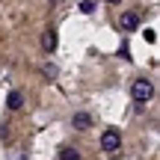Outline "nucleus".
<instances>
[{"mask_svg": "<svg viewBox=\"0 0 160 160\" xmlns=\"http://www.w3.org/2000/svg\"><path fill=\"white\" fill-rule=\"evenodd\" d=\"M131 95H133V101H139V104L151 101V95H154V83L145 80V77H137L131 83Z\"/></svg>", "mask_w": 160, "mask_h": 160, "instance_id": "1", "label": "nucleus"}, {"mask_svg": "<svg viewBox=\"0 0 160 160\" xmlns=\"http://www.w3.org/2000/svg\"><path fill=\"white\" fill-rule=\"evenodd\" d=\"M101 148H104V151H110V154L122 148V133L116 131V128H107V131L101 133Z\"/></svg>", "mask_w": 160, "mask_h": 160, "instance_id": "2", "label": "nucleus"}, {"mask_svg": "<svg viewBox=\"0 0 160 160\" xmlns=\"http://www.w3.org/2000/svg\"><path fill=\"white\" fill-rule=\"evenodd\" d=\"M122 30H125V33H133V30L139 27V15L137 12H122Z\"/></svg>", "mask_w": 160, "mask_h": 160, "instance_id": "3", "label": "nucleus"}, {"mask_svg": "<svg viewBox=\"0 0 160 160\" xmlns=\"http://www.w3.org/2000/svg\"><path fill=\"white\" fill-rule=\"evenodd\" d=\"M42 48H45L48 53L57 51V30H45V36H42Z\"/></svg>", "mask_w": 160, "mask_h": 160, "instance_id": "4", "label": "nucleus"}, {"mask_svg": "<svg viewBox=\"0 0 160 160\" xmlns=\"http://www.w3.org/2000/svg\"><path fill=\"white\" fill-rule=\"evenodd\" d=\"M6 107H9V110H21V107H24V92L12 89L9 98H6Z\"/></svg>", "mask_w": 160, "mask_h": 160, "instance_id": "5", "label": "nucleus"}, {"mask_svg": "<svg viewBox=\"0 0 160 160\" xmlns=\"http://www.w3.org/2000/svg\"><path fill=\"white\" fill-rule=\"evenodd\" d=\"M71 125H74L77 131H86V128L92 125V116H89V113H74V119H71Z\"/></svg>", "mask_w": 160, "mask_h": 160, "instance_id": "6", "label": "nucleus"}, {"mask_svg": "<svg viewBox=\"0 0 160 160\" xmlns=\"http://www.w3.org/2000/svg\"><path fill=\"white\" fill-rule=\"evenodd\" d=\"M59 160H80V151L77 148H62L59 151Z\"/></svg>", "mask_w": 160, "mask_h": 160, "instance_id": "7", "label": "nucleus"}, {"mask_svg": "<svg viewBox=\"0 0 160 160\" xmlns=\"http://www.w3.org/2000/svg\"><path fill=\"white\" fill-rule=\"evenodd\" d=\"M42 74H45V77H57V65H45Z\"/></svg>", "mask_w": 160, "mask_h": 160, "instance_id": "8", "label": "nucleus"}, {"mask_svg": "<svg viewBox=\"0 0 160 160\" xmlns=\"http://www.w3.org/2000/svg\"><path fill=\"white\" fill-rule=\"evenodd\" d=\"M92 9H95V6H92L89 0H83V3H80V12H92Z\"/></svg>", "mask_w": 160, "mask_h": 160, "instance_id": "9", "label": "nucleus"}, {"mask_svg": "<svg viewBox=\"0 0 160 160\" xmlns=\"http://www.w3.org/2000/svg\"><path fill=\"white\" fill-rule=\"evenodd\" d=\"M107 3H122V0H107Z\"/></svg>", "mask_w": 160, "mask_h": 160, "instance_id": "10", "label": "nucleus"}]
</instances>
